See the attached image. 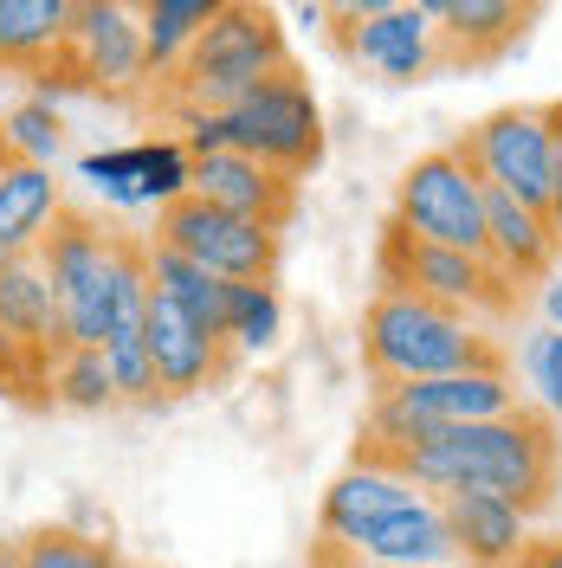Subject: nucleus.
<instances>
[{
  "label": "nucleus",
  "instance_id": "f257e3e1",
  "mask_svg": "<svg viewBox=\"0 0 562 568\" xmlns=\"http://www.w3.org/2000/svg\"><path fill=\"white\" fill-rule=\"evenodd\" d=\"M375 459H382V453H375ZM388 465H394L421 497L485 491V497H511L524 517H536V510L556 504L562 439H556V420H550V414L518 407V414H504V420L426 433L421 446L394 453Z\"/></svg>",
  "mask_w": 562,
  "mask_h": 568
},
{
  "label": "nucleus",
  "instance_id": "f03ea898",
  "mask_svg": "<svg viewBox=\"0 0 562 568\" xmlns=\"http://www.w3.org/2000/svg\"><path fill=\"white\" fill-rule=\"evenodd\" d=\"M362 368L375 375V388H408L465 368H511V355L492 343L485 323L421 304L408 291H375L362 311Z\"/></svg>",
  "mask_w": 562,
  "mask_h": 568
},
{
  "label": "nucleus",
  "instance_id": "7ed1b4c3",
  "mask_svg": "<svg viewBox=\"0 0 562 568\" xmlns=\"http://www.w3.org/2000/svg\"><path fill=\"white\" fill-rule=\"evenodd\" d=\"M291 71V39H284L279 13L272 7H252V0H220V13L208 20V33L194 39V52L181 59V71L155 91L162 110H208V116H227V110L252 98L265 78Z\"/></svg>",
  "mask_w": 562,
  "mask_h": 568
},
{
  "label": "nucleus",
  "instance_id": "20e7f679",
  "mask_svg": "<svg viewBox=\"0 0 562 568\" xmlns=\"http://www.w3.org/2000/svg\"><path fill=\"white\" fill-rule=\"evenodd\" d=\"M524 394L511 382V368H465V375H433V382H408V388H375L369 400V426H362V453H408L426 433L446 426H479L518 414Z\"/></svg>",
  "mask_w": 562,
  "mask_h": 568
},
{
  "label": "nucleus",
  "instance_id": "39448f33",
  "mask_svg": "<svg viewBox=\"0 0 562 568\" xmlns=\"http://www.w3.org/2000/svg\"><path fill=\"white\" fill-rule=\"evenodd\" d=\"M117 226L98 213L71 207L52 220V233L39 240L33 265L46 272L59 317H66V349H104V317H110V272H117Z\"/></svg>",
  "mask_w": 562,
  "mask_h": 568
},
{
  "label": "nucleus",
  "instance_id": "423d86ee",
  "mask_svg": "<svg viewBox=\"0 0 562 568\" xmlns=\"http://www.w3.org/2000/svg\"><path fill=\"white\" fill-rule=\"evenodd\" d=\"M388 226H401L408 240H426V246L485 258V181L459 155V142H440L401 169Z\"/></svg>",
  "mask_w": 562,
  "mask_h": 568
},
{
  "label": "nucleus",
  "instance_id": "0eeeda50",
  "mask_svg": "<svg viewBox=\"0 0 562 568\" xmlns=\"http://www.w3.org/2000/svg\"><path fill=\"white\" fill-rule=\"evenodd\" d=\"M52 91H98V98H137L149 91V59H142V20L123 0H78L59 65L33 78V98Z\"/></svg>",
  "mask_w": 562,
  "mask_h": 568
},
{
  "label": "nucleus",
  "instance_id": "6e6552de",
  "mask_svg": "<svg viewBox=\"0 0 562 568\" xmlns=\"http://www.w3.org/2000/svg\"><path fill=\"white\" fill-rule=\"evenodd\" d=\"M375 272H382V291H408V297L440 304V311L472 317V323H498V317L518 311V291L492 272V258H472V252H446V246H426V240H408L401 226H388L382 233Z\"/></svg>",
  "mask_w": 562,
  "mask_h": 568
},
{
  "label": "nucleus",
  "instance_id": "1a4fd4ad",
  "mask_svg": "<svg viewBox=\"0 0 562 568\" xmlns=\"http://www.w3.org/2000/svg\"><path fill=\"white\" fill-rule=\"evenodd\" d=\"M227 149L233 155H252L279 175H311L323 162V104H317L311 78L291 65L279 78H265L252 98L227 110Z\"/></svg>",
  "mask_w": 562,
  "mask_h": 568
},
{
  "label": "nucleus",
  "instance_id": "9d476101",
  "mask_svg": "<svg viewBox=\"0 0 562 568\" xmlns=\"http://www.w3.org/2000/svg\"><path fill=\"white\" fill-rule=\"evenodd\" d=\"M459 155L479 169L492 194H511L518 207L543 213L550 175H556V116H550V104H504L459 136Z\"/></svg>",
  "mask_w": 562,
  "mask_h": 568
},
{
  "label": "nucleus",
  "instance_id": "9b49d317",
  "mask_svg": "<svg viewBox=\"0 0 562 568\" xmlns=\"http://www.w3.org/2000/svg\"><path fill=\"white\" fill-rule=\"evenodd\" d=\"M155 246L194 258L201 272H213L227 284H272L279 278L284 233L279 226H259V220H240V213H220L188 194L169 213H155Z\"/></svg>",
  "mask_w": 562,
  "mask_h": 568
},
{
  "label": "nucleus",
  "instance_id": "f8f14e48",
  "mask_svg": "<svg viewBox=\"0 0 562 568\" xmlns=\"http://www.w3.org/2000/svg\"><path fill=\"white\" fill-rule=\"evenodd\" d=\"M337 20V52L350 65L375 71L388 84H421L446 65L440 59V27L426 7L408 0H350V7H330Z\"/></svg>",
  "mask_w": 562,
  "mask_h": 568
},
{
  "label": "nucleus",
  "instance_id": "ddd939ff",
  "mask_svg": "<svg viewBox=\"0 0 562 568\" xmlns=\"http://www.w3.org/2000/svg\"><path fill=\"white\" fill-rule=\"evenodd\" d=\"M414 485L394 471L388 459H375V453H355L337 478H330V491H323V504H317V549H330V556H355L362 549V536L382 530L394 510H408L414 504Z\"/></svg>",
  "mask_w": 562,
  "mask_h": 568
},
{
  "label": "nucleus",
  "instance_id": "4468645a",
  "mask_svg": "<svg viewBox=\"0 0 562 568\" xmlns=\"http://www.w3.org/2000/svg\"><path fill=\"white\" fill-rule=\"evenodd\" d=\"M142 336H149V368H155V394L162 400H188V394H208L227 382V368H233V349L208 336L201 323H188L169 304V297H155L149 291V323H142Z\"/></svg>",
  "mask_w": 562,
  "mask_h": 568
},
{
  "label": "nucleus",
  "instance_id": "2eb2a0df",
  "mask_svg": "<svg viewBox=\"0 0 562 568\" xmlns=\"http://www.w3.org/2000/svg\"><path fill=\"white\" fill-rule=\"evenodd\" d=\"M188 194L208 201V207H220V213L279 226V233L291 226V213H298V181L279 175V169H265V162H252V155H233V149L201 155L194 175H188Z\"/></svg>",
  "mask_w": 562,
  "mask_h": 568
},
{
  "label": "nucleus",
  "instance_id": "dca6fc26",
  "mask_svg": "<svg viewBox=\"0 0 562 568\" xmlns=\"http://www.w3.org/2000/svg\"><path fill=\"white\" fill-rule=\"evenodd\" d=\"M440 510H446V536H453L459 568H518L524 562L530 517L511 497L459 491V497H440Z\"/></svg>",
  "mask_w": 562,
  "mask_h": 568
},
{
  "label": "nucleus",
  "instance_id": "f3484780",
  "mask_svg": "<svg viewBox=\"0 0 562 568\" xmlns=\"http://www.w3.org/2000/svg\"><path fill=\"white\" fill-rule=\"evenodd\" d=\"M556 252H562V240L550 233L543 213L518 207L511 194H492V187H485V258H492V272L511 284V291H518V284L550 278Z\"/></svg>",
  "mask_w": 562,
  "mask_h": 568
},
{
  "label": "nucleus",
  "instance_id": "a211bd4d",
  "mask_svg": "<svg viewBox=\"0 0 562 568\" xmlns=\"http://www.w3.org/2000/svg\"><path fill=\"white\" fill-rule=\"evenodd\" d=\"M421 7L440 27V59H465V65L511 52L536 20V7H511V0H421Z\"/></svg>",
  "mask_w": 562,
  "mask_h": 568
},
{
  "label": "nucleus",
  "instance_id": "6ab92c4d",
  "mask_svg": "<svg viewBox=\"0 0 562 568\" xmlns=\"http://www.w3.org/2000/svg\"><path fill=\"white\" fill-rule=\"evenodd\" d=\"M66 213V187L52 169H33V162H0V252L13 258H33L39 240L52 233V220Z\"/></svg>",
  "mask_w": 562,
  "mask_h": 568
},
{
  "label": "nucleus",
  "instance_id": "aec40b11",
  "mask_svg": "<svg viewBox=\"0 0 562 568\" xmlns=\"http://www.w3.org/2000/svg\"><path fill=\"white\" fill-rule=\"evenodd\" d=\"M0 336L33 355H52V362L66 355V317H59V297L33 258H13L0 272Z\"/></svg>",
  "mask_w": 562,
  "mask_h": 568
},
{
  "label": "nucleus",
  "instance_id": "412c9836",
  "mask_svg": "<svg viewBox=\"0 0 562 568\" xmlns=\"http://www.w3.org/2000/svg\"><path fill=\"white\" fill-rule=\"evenodd\" d=\"M355 556L362 562H382V568H446L453 562V536H446L440 497H414L408 510H394L382 530L362 536Z\"/></svg>",
  "mask_w": 562,
  "mask_h": 568
},
{
  "label": "nucleus",
  "instance_id": "4be33fe9",
  "mask_svg": "<svg viewBox=\"0 0 562 568\" xmlns=\"http://www.w3.org/2000/svg\"><path fill=\"white\" fill-rule=\"evenodd\" d=\"M71 13H78V0H0V65L33 71V78L59 65Z\"/></svg>",
  "mask_w": 562,
  "mask_h": 568
},
{
  "label": "nucleus",
  "instance_id": "5701e85b",
  "mask_svg": "<svg viewBox=\"0 0 562 568\" xmlns=\"http://www.w3.org/2000/svg\"><path fill=\"white\" fill-rule=\"evenodd\" d=\"M142 265H149V291H155V297H169L188 323H201L208 336L227 343V291H233V284L201 272V265L181 258V252L155 246V240H142Z\"/></svg>",
  "mask_w": 562,
  "mask_h": 568
},
{
  "label": "nucleus",
  "instance_id": "b1692460",
  "mask_svg": "<svg viewBox=\"0 0 562 568\" xmlns=\"http://www.w3.org/2000/svg\"><path fill=\"white\" fill-rule=\"evenodd\" d=\"M220 13V0H142V59H149V91H162L181 71V59L194 52V39L208 33V20Z\"/></svg>",
  "mask_w": 562,
  "mask_h": 568
},
{
  "label": "nucleus",
  "instance_id": "393cba45",
  "mask_svg": "<svg viewBox=\"0 0 562 568\" xmlns=\"http://www.w3.org/2000/svg\"><path fill=\"white\" fill-rule=\"evenodd\" d=\"M0 149L13 162H33V169H52L59 149H66V116L52 98H20V104L0 116Z\"/></svg>",
  "mask_w": 562,
  "mask_h": 568
},
{
  "label": "nucleus",
  "instance_id": "a878e982",
  "mask_svg": "<svg viewBox=\"0 0 562 568\" xmlns=\"http://www.w3.org/2000/svg\"><path fill=\"white\" fill-rule=\"evenodd\" d=\"M13 568H117V549L91 530H71V524H46V530L7 542Z\"/></svg>",
  "mask_w": 562,
  "mask_h": 568
},
{
  "label": "nucleus",
  "instance_id": "bb28decb",
  "mask_svg": "<svg viewBox=\"0 0 562 568\" xmlns=\"http://www.w3.org/2000/svg\"><path fill=\"white\" fill-rule=\"evenodd\" d=\"M284 336V304L272 284H233L227 291V349L265 355Z\"/></svg>",
  "mask_w": 562,
  "mask_h": 568
},
{
  "label": "nucleus",
  "instance_id": "cd10ccee",
  "mask_svg": "<svg viewBox=\"0 0 562 568\" xmlns=\"http://www.w3.org/2000/svg\"><path fill=\"white\" fill-rule=\"evenodd\" d=\"M52 407H66V414H110L117 407L104 349H66L52 362Z\"/></svg>",
  "mask_w": 562,
  "mask_h": 568
},
{
  "label": "nucleus",
  "instance_id": "c85d7f7f",
  "mask_svg": "<svg viewBox=\"0 0 562 568\" xmlns=\"http://www.w3.org/2000/svg\"><path fill=\"white\" fill-rule=\"evenodd\" d=\"M78 181L84 187H98L110 207H137V187H142V149L137 142H123V149H91V155H78Z\"/></svg>",
  "mask_w": 562,
  "mask_h": 568
},
{
  "label": "nucleus",
  "instance_id": "c756f323",
  "mask_svg": "<svg viewBox=\"0 0 562 568\" xmlns=\"http://www.w3.org/2000/svg\"><path fill=\"white\" fill-rule=\"evenodd\" d=\"M524 368H530V388L543 394V407L550 414H562V329H536L524 343Z\"/></svg>",
  "mask_w": 562,
  "mask_h": 568
},
{
  "label": "nucleus",
  "instance_id": "7c9ffc66",
  "mask_svg": "<svg viewBox=\"0 0 562 568\" xmlns=\"http://www.w3.org/2000/svg\"><path fill=\"white\" fill-rule=\"evenodd\" d=\"M518 568H562V536H556V542H530Z\"/></svg>",
  "mask_w": 562,
  "mask_h": 568
},
{
  "label": "nucleus",
  "instance_id": "2f4dec72",
  "mask_svg": "<svg viewBox=\"0 0 562 568\" xmlns=\"http://www.w3.org/2000/svg\"><path fill=\"white\" fill-rule=\"evenodd\" d=\"M311 568H382V562H362V556H330V549H317ZM446 568H459V562H446Z\"/></svg>",
  "mask_w": 562,
  "mask_h": 568
},
{
  "label": "nucleus",
  "instance_id": "473e14b6",
  "mask_svg": "<svg viewBox=\"0 0 562 568\" xmlns=\"http://www.w3.org/2000/svg\"><path fill=\"white\" fill-rule=\"evenodd\" d=\"M543 317H550V329H562V278H550V291H543Z\"/></svg>",
  "mask_w": 562,
  "mask_h": 568
},
{
  "label": "nucleus",
  "instance_id": "72a5a7b5",
  "mask_svg": "<svg viewBox=\"0 0 562 568\" xmlns=\"http://www.w3.org/2000/svg\"><path fill=\"white\" fill-rule=\"evenodd\" d=\"M550 116H556V142H562V104H550Z\"/></svg>",
  "mask_w": 562,
  "mask_h": 568
},
{
  "label": "nucleus",
  "instance_id": "f704fd0d",
  "mask_svg": "<svg viewBox=\"0 0 562 568\" xmlns=\"http://www.w3.org/2000/svg\"><path fill=\"white\" fill-rule=\"evenodd\" d=\"M7 265H13V252H0V272H7Z\"/></svg>",
  "mask_w": 562,
  "mask_h": 568
},
{
  "label": "nucleus",
  "instance_id": "c9c22d12",
  "mask_svg": "<svg viewBox=\"0 0 562 568\" xmlns=\"http://www.w3.org/2000/svg\"><path fill=\"white\" fill-rule=\"evenodd\" d=\"M0 568H7V542H0Z\"/></svg>",
  "mask_w": 562,
  "mask_h": 568
},
{
  "label": "nucleus",
  "instance_id": "e433bc0d",
  "mask_svg": "<svg viewBox=\"0 0 562 568\" xmlns=\"http://www.w3.org/2000/svg\"><path fill=\"white\" fill-rule=\"evenodd\" d=\"M7 568H13V549H7Z\"/></svg>",
  "mask_w": 562,
  "mask_h": 568
},
{
  "label": "nucleus",
  "instance_id": "4c0bfd02",
  "mask_svg": "<svg viewBox=\"0 0 562 568\" xmlns=\"http://www.w3.org/2000/svg\"><path fill=\"white\" fill-rule=\"evenodd\" d=\"M117 568H137V562H117Z\"/></svg>",
  "mask_w": 562,
  "mask_h": 568
}]
</instances>
